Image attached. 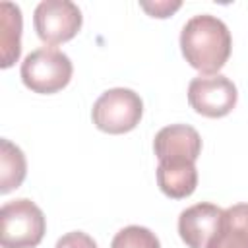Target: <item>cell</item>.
<instances>
[{
    "label": "cell",
    "mask_w": 248,
    "mask_h": 248,
    "mask_svg": "<svg viewBox=\"0 0 248 248\" xmlns=\"http://www.w3.org/2000/svg\"><path fill=\"white\" fill-rule=\"evenodd\" d=\"M232 37L223 19L211 14L190 17L180 31V50L184 60L203 76L217 74L229 60Z\"/></svg>",
    "instance_id": "6da1fadb"
},
{
    "label": "cell",
    "mask_w": 248,
    "mask_h": 248,
    "mask_svg": "<svg viewBox=\"0 0 248 248\" xmlns=\"http://www.w3.org/2000/svg\"><path fill=\"white\" fill-rule=\"evenodd\" d=\"M74 74V66L68 54L54 46H41L31 50L19 68L21 81L27 89L39 95H52L62 91Z\"/></svg>",
    "instance_id": "7a4b0ae2"
},
{
    "label": "cell",
    "mask_w": 248,
    "mask_h": 248,
    "mask_svg": "<svg viewBox=\"0 0 248 248\" xmlns=\"http://www.w3.org/2000/svg\"><path fill=\"white\" fill-rule=\"evenodd\" d=\"M2 248H35L45 236L46 219L41 207L27 200H12L0 209Z\"/></svg>",
    "instance_id": "3957f363"
},
{
    "label": "cell",
    "mask_w": 248,
    "mask_h": 248,
    "mask_svg": "<svg viewBox=\"0 0 248 248\" xmlns=\"http://www.w3.org/2000/svg\"><path fill=\"white\" fill-rule=\"evenodd\" d=\"M143 116L141 97L128 87L107 89L91 108L93 124L105 134H126L134 130Z\"/></svg>",
    "instance_id": "277c9868"
},
{
    "label": "cell",
    "mask_w": 248,
    "mask_h": 248,
    "mask_svg": "<svg viewBox=\"0 0 248 248\" xmlns=\"http://www.w3.org/2000/svg\"><path fill=\"white\" fill-rule=\"evenodd\" d=\"M83 16L70 0H43L33 12V25L43 43L56 46L68 43L81 29Z\"/></svg>",
    "instance_id": "5b68a950"
},
{
    "label": "cell",
    "mask_w": 248,
    "mask_h": 248,
    "mask_svg": "<svg viewBox=\"0 0 248 248\" xmlns=\"http://www.w3.org/2000/svg\"><path fill=\"white\" fill-rule=\"evenodd\" d=\"M238 101L236 85L223 74L198 76L188 83V103L190 107L207 118L227 116Z\"/></svg>",
    "instance_id": "8992f818"
},
{
    "label": "cell",
    "mask_w": 248,
    "mask_h": 248,
    "mask_svg": "<svg viewBox=\"0 0 248 248\" xmlns=\"http://www.w3.org/2000/svg\"><path fill=\"white\" fill-rule=\"evenodd\" d=\"M153 151L159 165H196L202 153V138L188 124H170L155 134Z\"/></svg>",
    "instance_id": "52a82bcc"
},
{
    "label": "cell",
    "mask_w": 248,
    "mask_h": 248,
    "mask_svg": "<svg viewBox=\"0 0 248 248\" xmlns=\"http://www.w3.org/2000/svg\"><path fill=\"white\" fill-rule=\"evenodd\" d=\"M223 219V209L215 203H194L178 215V234L188 248H207Z\"/></svg>",
    "instance_id": "ba28073f"
},
{
    "label": "cell",
    "mask_w": 248,
    "mask_h": 248,
    "mask_svg": "<svg viewBox=\"0 0 248 248\" xmlns=\"http://www.w3.org/2000/svg\"><path fill=\"white\" fill-rule=\"evenodd\" d=\"M207 248H248V203L223 209V219Z\"/></svg>",
    "instance_id": "9c48e42d"
},
{
    "label": "cell",
    "mask_w": 248,
    "mask_h": 248,
    "mask_svg": "<svg viewBox=\"0 0 248 248\" xmlns=\"http://www.w3.org/2000/svg\"><path fill=\"white\" fill-rule=\"evenodd\" d=\"M21 29L23 17L17 4L2 2L0 4V50H2V68H10L17 62L21 54Z\"/></svg>",
    "instance_id": "30bf717a"
},
{
    "label": "cell",
    "mask_w": 248,
    "mask_h": 248,
    "mask_svg": "<svg viewBox=\"0 0 248 248\" xmlns=\"http://www.w3.org/2000/svg\"><path fill=\"white\" fill-rule=\"evenodd\" d=\"M157 184L159 190L172 200L188 198L198 186L196 165H157Z\"/></svg>",
    "instance_id": "8fae6325"
},
{
    "label": "cell",
    "mask_w": 248,
    "mask_h": 248,
    "mask_svg": "<svg viewBox=\"0 0 248 248\" xmlns=\"http://www.w3.org/2000/svg\"><path fill=\"white\" fill-rule=\"evenodd\" d=\"M27 174L23 151L10 140H0V194H8L21 186Z\"/></svg>",
    "instance_id": "7c38bea8"
},
{
    "label": "cell",
    "mask_w": 248,
    "mask_h": 248,
    "mask_svg": "<svg viewBox=\"0 0 248 248\" xmlns=\"http://www.w3.org/2000/svg\"><path fill=\"white\" fill-rule=\"evenodd\" d=\"M110 248H161V242L147 227L128 225L114 234Z\"/></svg>",
    "instance_id": "4fadbf2b"
},
{
    "label": "cell",
    "mask_w": 248,
    "mask_h": 248,
    "mask_svg": "<svg viewBox=\"0 0 248 248\" xmlns=\"http://www.w3.org/2000/svg\"><path fill=\"white\" fill-rule=\"evenodd\" d=\"M54 248H99L97 242L83 231H72L60 236L54 244Z\"/></svg>",
    "instance_id": "5bb4252c"
},
{
    "label": "cell",
    "mask_w": 248,
    "mask_h": 248,
    "mask_svg": "<svg viewBox=\"0 0 248 248\" xmlns=\"http://www.w3.org/2000/svg\"><path fill=\"white\" fill-rule=\"evenodd\" d=\"M140 6H141L151 17L163 19V17L172 16V14L182 6V2H178V0H174V2H170V0H157V2H140Z\"/></svg>",
    "instance_id": "9a60e30c"
}]
</instances>
